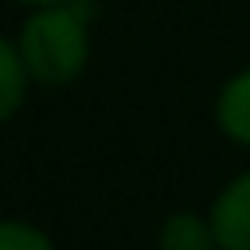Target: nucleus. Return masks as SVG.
Instances as JSON below:
<instances>
[{
	"label": "nucleus",
	"instance_id": "obj_1",
	"mask_svg": "<svg viewBox=\"0 0 250 250\" xmlns=\"http://www.w3.org/2000/svg\"><path fill=\"white\" fill-rule=\"evenodd\" d=\"M23 66L31 74L35 86L59 90L70 86L86 62H90V31H86V16L62 0V4H43L31 8V16L23 20V31L16 39Z\"/></svg>",
	"mask_w": 250,
	"mask_h": 250
},
{
	"label": "nucleus",
	"instance_id": "obj_2",
	"mask_svg": "<svg viewBox=\"0 0 250 250\" xmlns=\"http://www.w3.org/2000/svg\"><path fill=\"white\" fill-rule=\"evenodd\" d=\"M207 219L219 250H250V172H238L223 184Z\"/></svg>",
	"mask_w": 250,
	"mask_h": 250
},
{
	"label": "nucleus",
	"instance_id": "obj_3",
	"mask_svg": "<svg viewBox=\"0 0 250 250\" xmlns=\"http://www.w3.org/2000/svg\"><path fill=\"white\" fill-rule=\"evenodd\" d=\"M215 125L227 141L250 148V66L230 74L215 98Z\"/></svg>",
	"mask_w": 250,
	"mask_h": 250
},
{
	"label": "nucleus",
	"instance_id": "obj_4",
	"mask_svg": "<svg viewBox=\"0 0 250 250\" xmlns=\"http://www.w3.org/2000/svg\"><path fill=\"white\" fill-rule=\"evenodd\" d=\"M156 250H219L211 219L199 211H172L156 230Z\"/></svg>",
	"mask_w": 250,
	"mask_h": 250
},
{
	"label": "nucleus",
	"instance_id": "obj_5",
	"mask_svg": "<svg viewBox=\"0 0 250 250\" xmlns=\"http://www.w3.org/2000/svg\"><path fill=\"white\" fill-rule=\"evenodd\" d=\"M27 86H31V74L23 66V55L16 47V39L0 35V125L12 121L27 98Z\"/></svg>",
	"mask_w": 250,
	"mask_h": 250
},
{
	"label": "nucleus",
	"instance_id": "obj_6",
	"mask_svg": "<svg viewBox=\"0 0 250 250\" xmlns=\"http://www.w3.org/2000/svg\"><path fill=\"white\" fill-rule=\"evenodd\" d=\"M0 250H55V242L27 219H0Z\"/></svg>",
	"mask_w": 250,
	"mask_h": 250
},
{
	"label": "nucleus",
	"instance_id": "obj_7",
	"mask_svg": "<svg viewBox=\"0 0 250 250\" xmlns=\"http://www.w3.org/2000/svg\"><path fill=\"white\" fill-rule=\"evenodd\" d=\"M20 4H27V8H43V4H62V0H20Z\"/></svg>",
	"mask_w": 250,
	"mask_h": 250
}]
</instances>
